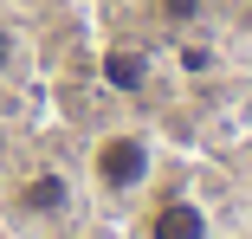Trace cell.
<instances>
[{"label":"cell","mask_w":252,"mask_h":239,"mask_svg":"<svg viewBox=\"0 0 252 239\" xmlns=\"http://www.w3.org/2000/svg\"><path fill=\"white\" fill-rule=\"evenodd\" d=\"M13 207H20L26 220H65V213H71V181H65L59 168H39V175L20 181Z\"/></svg>","instance_id":"2"},{"label":"cell","mask_w":252,"mask_h":239,"mask_svg":"<svg viewBox=\"0 0 252 239\" xmlns=\"http://www.w3.org/2000/svg\"><path fill=\"white\" fill-rule=\"evenodd\" d=\"M0 155H7V136H0Z\"/></svg>","instance_id":"7"},{"label":"cell","mask_w":252,"mask_h":239,"mask_svg":"<svg viewBox=\"0 0 252 239\" xmlns=\"http://www.w3.org/2000/svg\"><path fill=\"white\" fill-rule=\"evenodd\" d=\"M110 84L136 90V84H142V59H136V52H110Z\"/></svg>","instance_id":"4"},{"label":"cell","mask_w":252,"mask_h":239,"mask_svg":"<svg viewBox=\"0 0 252 239\" xmlns=\"http://www.w3.org/2000/svg\"><path fill=\"white\" fill-rule=\"evenodd\" d=\"M20 65V39H13V26H0V71H13Z\"/></svg>","instance_id":"5"},{"label":"cell","mask_w":252,"mask_h":239,"mask_svg":"<svg viewBox=\"0 0 252 239\" xmlns=\"http://www.w3.org/2000/svg\"><path fill=\"white\" fill-rule=\"evenodd\" d=\"M142 239H207V207L188 201V194H175V201H162L156 213H149Z\"/></svg>","instance_id":"3"},{"label":"cell","mask_w":252,"mask_h":239,"mask_svg":"<svg viewBox=\"0 0 252 239\" xmlns=\"http://www.w3.org/2000/svg\"><path fill=\"white\" fill-rule=\"evenodd\" d=\"M162 13H168V20L181 26V20H194V0H162Z\"/></svg>","instance_id":"6"},{"label":"cell","mask_w":252,"mask_h":239,"mask_svg":"<svg viewBox=\"0 0 252 239\" xmlns=\"http://www.w3.org/2000/svg\"><path fill=\"white\" fill-rule=\"evenodd\" d=\"M149 175H156V149H149V136L110 129V136L91 142V181L104 187V194H136Z\"/></svg>","instance_id":"1"}]
</instances>
